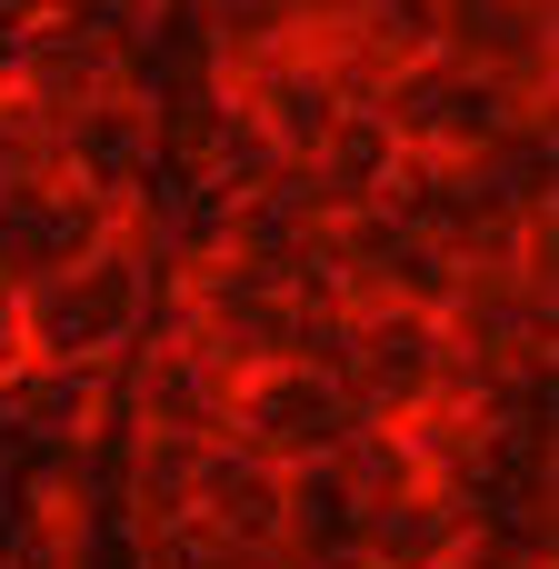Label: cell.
<instances>
[{
    "label": "cell",
    "instance_id": "7",
    "mask_svg": "<svg viewBox=\"0 0 559 569\" xmlns=\"http://www.w3.org/2000/svg\"><path fill=\"white\" fill-rule=\"evenodd\" d=\"M480 520L450 500V490H400V500H380V510H360V569H450L460 560V540H470Z\"/></svg>",
    "mask_w": 559,
    "mask_h": 569
},
{
    "label": "cell",
    "instance_id": "1",
    "mask_svg": "<svg viewBox=\"0 0 559 569\" xmlns=\"http://www.w3.org/2000/svg\"><path fill=\"white\" fill-rule=\"evenodd\" d=\"M140 320H150V290H140L130 250L100 240L90 260H70V270H50V280L20 290L10 340H20V360H40V370H110V360L140 340Z\"/></svg>",
    "mask_w": 559,
    "mask_h": 569
},
{
    "label": "cell",
    "instance_id": "2",
    "mask_svg": "<svg viewBox=\"0 0 559 569\" xmlns=\"http://www.w3.org/2000/svg\"><path fill=\"white\" fill-rule=\"evenodd\" d=\"M340 390L360 420L400 430L420 400L450 390V330L420 320V310H350V360H340Z\"/></svg>",
    "mask_w": 559,
    "mask_h": 569
},
{
    "label": "cell",
    "instance_id": "8",
    "mask_svg": "<svg viewBox=\"0 0 559 569\" xmlns=\"http://www.w3.org/2000/svg\"><path fill=\"white\" fill-rule=\"evenodd\" d=\"M350 40H360L380 70L440 60V0H350Z\"/></svg>",
    "mask_w": 559,
    "mask_h": 569
},
{
    "label": "cell",
    "instance_id": "3",
    "mask_svg": "<svg viewBox=\"0 0 559 569\" xmlns=\"http://www.w3.org/2000/svg\"><path fill=\"white\" fill-rule=\"evenodd\" d=\"M150 170H160V110H150L140 90H100V100H80V110L60 120V180H70L80 200L130 210V200L150 190Z\"/></svg>",
    "mask_w": 559,
    "mask_h": 569
},
{
    "label": "cell",
    "instance_id": "6",
    "mask_svg": "<svg viewBox=\"0 0 559 569\" xmlns=\"http://www.w3.org/2000/svg\"><path fill=\"white\" fill-rule=\"evenodd\" d=\"M440 60L490 80H550V0H440Z\"/></svg>",
    "mask_w": 559,
    "mask_h": 569
},
{
    "label": "cell",
    "instance_id": "5",
    "mask_svg": "<svg viewBox=\"0 0 559 569\" xmlns=\"http://www.w3.org/2000/svg\"><path fill=\"white\" fill-rule=\"evenodd\" d=\"M190 520L230 550H280L290 530V470L260 460L250 440H210L200 450V480H190Z\"/></svg>",
    "mask_w": 559,
    "mask_h": 569
},
{
    "label": "cell",
    "instance_id": "4",
    "mask_svg": "<svg viewBox=\"0 0 559 569\" xmlns=\"http://www.w3.org/2000/svg\"><path fill=\"white\" fill-rule=\"evenodd\" d=\"M350 430H360V410H350V390L320 380V370H260V380H240V400H230V440H250V450L280 460V470L330 460Z\"/></svg>",
    "mask_w": 559,
    "mask_h": 569
},
{
    "label": "cell",
    "instance_id": "10",
    "mask_svg": "<svg viewBox=\"0 0 559 569\" xmlns=\"http://www.w3.org/2000/svg\"><path fill=\"white\" fill-rule=\"evenodd\" d=\"M30 10H40V20H50V10H60V0H30Z\"/></svg>",
    "mask_w": 559,
    "mask_h": 569
},
{
    "label": "cell",
    "instance_id": "9",
    "mask_svg": "<svg viewBox=\"0 0 559 569\" xmlns=\"http://www.w3.org/2000/svg\"><path fill=\"white\" fill-rule=\"evenodd\" d=\"M10 310H20V290H10V270H0V340H10Z\"/></svg>",
    "mask_w": 559,
    "mask_h": 569
}]
</instances>
